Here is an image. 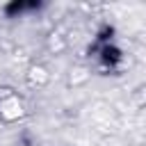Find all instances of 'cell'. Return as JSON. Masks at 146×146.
<instances>
[{"label":"cell","mask_w":146,"mask_h":146,"mask_svg":"<svg viewBox=\"0 0 146 146\" xmlns=\"http://www.w3.org/2000/svg\"><path fill=\"white\" fill-rule=\"evenodd\" d=\"M94 57H96V64L100 71H110V73H116L121 66H123V52L116 48V43L112 41V34L110 36H100L94 46Z\"/></svg>","instance_id":"cell-1"},{"label":"cell","mask_w":146,"mask_h":146,"mask_svg":"<svg viewBox=\"0 0 146 146\" xmlns=\"http://www.w3.org/2000/svg\"><path fill=\"white\" fill-rule=\"evenodd\" d=\"M23 116H25L23 98L11 89H0V121L14 123V121H18Z\"/></svg>","instance_id":"cell-2"}]
</instances>
